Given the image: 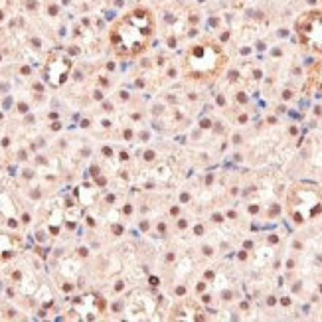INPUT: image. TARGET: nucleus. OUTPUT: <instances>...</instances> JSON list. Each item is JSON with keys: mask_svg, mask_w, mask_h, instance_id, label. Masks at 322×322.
<instances>
[{"mask_svg": "<svg viewBox=\"0 0 322 322\" xmlns=\"http://www.w3.org/2000/svg\"><path fill=\"white\" fill-rule=\"evenodd\" d=\"M154 30V18L148 10L128 12L113 30V46L123 56H133L146 47Z\"/></svg>", "mask_w": 322, "mask_h": 322, "instance_id": "nucleus-1", "label": "nucleus"}]
</instances>
